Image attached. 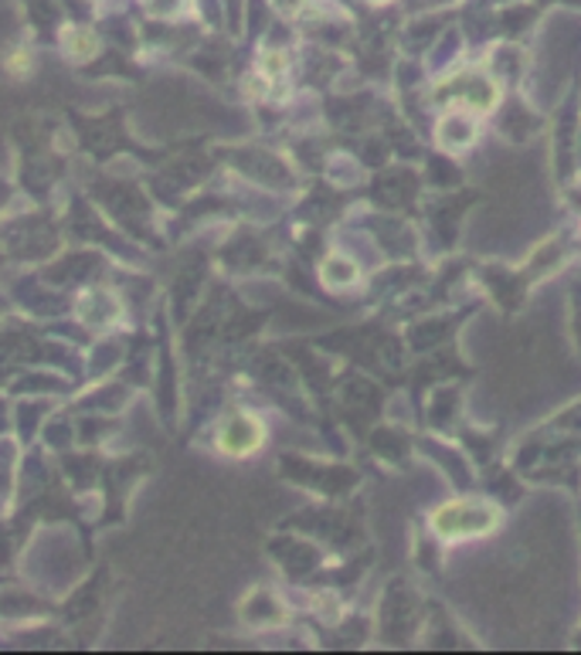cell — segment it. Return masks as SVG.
<instances>
[{"mask_svg": "<svg viewBox=\"0 0 581 655\" xmlns=\"http://www.w3.org/2000/svg\"><path fill=\"white\" fill-rule=\"evenodd\" d=\"M323 282L333 285V289H344V285H354L357 282V266L344 256H330L323 262Z\"/></svg>", "mask_w": 581, "mask_h": 655, "instance_id": "obj_5", "label": "cell"}, {"mask_svg": "<svg viewBox=\"0 0 581 655\" xmlns=\"http://www.w3.org/2000/svg\"><path fill=\"white\" fill-rule=\"evenodd\" d=\"M439 136H443V143L449 146V149H463V146H469L473 143V136H476V123H473V116H469V110L466 113H449V119L439 126Z\"/></svg>", "mask_w": 581, "mask_h": 655, "instance_id": "obj_3", "label": "cell"}, {"mask_svg": "<svg viewBox=\"0 0 581 655\" xmlns=\"http://www.w3.org/2000/svg\"><path fill=\"white\" fill-rule=\"evenodd\" d=\"M500 513L490 502H479V499H456L446 502V507L435 510L432 517V530L439 533L443 540H469V537H483L497 527Z\"/></svg>", "mask_w": 581, "mask_h": 655, "instance_id": "obj_1", "label": "cell"}, {"mask_svg": "<svg viewBox=\"0 0 581 655\" xmlns=\"http://www.w3.org/2000/svg\"><path fill=\"white\" fill-rule=\"evenodd\" d=\"M266 441V425L252 412H235L221 422L215 435V448L228 459H246L252 451H259Z\"/></svg>", "mask_w": 581, "mask_h": 655, "instance_id": "obj_2", "label": "cell"}, {"mask_svg": "<svg viewBox=\"0 0 581 655\" xmlns=\"http://www.w3.org/2000/svg\"><path fill=\"white\" fill-rule=\"evenodd\" d=\"M259 72L269 79V82H282L286 79V59L279 52H266L262 62H259Z\"/></svg>", "mask_w": 581, "mask_h": 655, "instance_id": "obj_6", "label": "cell"}, {"mask_svg": "<svg viewBox=\"0 0 581 655\" xmlns=\"http://www.w3.org/2000/svg\"><path fill=\"white\" fill-rule=\"evenodd\" d=\"M62 44H65V55L72 62H89V59L100 55V38H95L89 28H69Z\"/></svg>", "mask_w": 581, "mask_h": 655, "instance_id": "obj_4", "label": "cell"}, {"mask_svg": "<svg viewBox=\"0 0 581 655\" xmlns=\"http://www.w3.org/2000/svg\"><path fill=\"white\" fill-rule=\"evenodd\" d=\"M28 69H31V62H28L24 52H14V59H8V72H11V75H24Z\"/></svg>", "mask_w": 581, "mask_h": 655, "instance_id": "obj_7", "label": "cell"}]
</instances>
